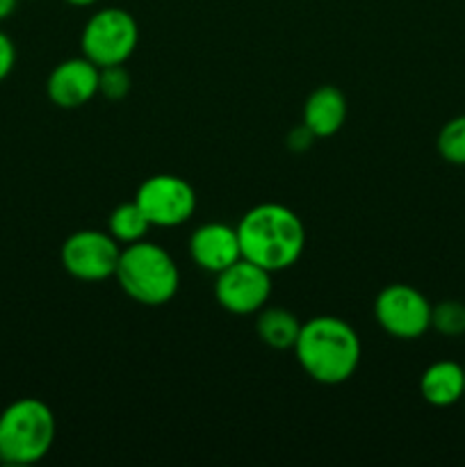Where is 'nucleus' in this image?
Returning <instances> with one entry per match:
<instances>
[{
  "label": "nucleus",
  "instance_id": "nucleus-13",
  "mask_svg": "<svg viewBox=\"0 0 465 467\" xmlns=\"http://www.w3.org/2000/svg\"><path fill=\"white\" fill-rule=\"evenodd\" d=\"M419 395L429 406L450 409L465 397V368L454 360H438L424 369Z\"/></svg>",
  "mask_w": 465,
  "mask_h": 467
},
{
  "label": "nucleus",
  "instance_id": "nucleus-6",
  "mask_svg": "<svg viewBox=\"0 0 465 467\" xmlns=\"http://www.w3.org/2000/svg\"><path fill=\"white\" fill-rule=\"evenodd\" d=\"M431 308L427 296L413 285L392 283L374 301V317L388 336L397 340H418L431 328Z\"/></svg>",
  "mask_w": 465,
  "mask_h": 467
},
{
  "label": "nucleus",
  "instance_id": "nucleus-21",
  "mask_svg": "<svg viewBox=\"0 0 465 467\" xmlns=\"http://www.w3.org/2000/svg\"><path fill=\"white\" fill-rule=\"evenodd\" d=\"M18 0H0V21H5V18H9L14 14V9H16Z\"/></svg>",
  "mask_w": 465,
  "mask_h": 467
},
{
  "label": "nucleus",
  "instance_id": "nucleus-18",
  "mask_svg": "<svg viewBox=\"0 0 465 467\" xmlns=\"http://www.w3.org/2000/svg\"><path fill=\"white\" fill-rule=\"evenodd\" d=\"M130 91V73L123 68V64H114V67L100 68L98 78V94L105 96L108 100H121L126 99Z\"/></svg>",
  "mask_w": 465,
  "mask_h": 467
},
{
  "label": "nucleus",
  "instance_id": "nucleus-19",
  "mask_svg": "<svg viewBox=\"0 0 465 467\" xmlns=\"http://www.w3.org/2000/svg\"><path fill=\"white\" fill-rule=\"evenodd\" d=\"M14 64H16V48H14V41L9 39L5 32H0V82L14 71Z\"/></svg>",
  "mask_w": 465,
  "mask_h": 467
},
{
  "label": "nucleus",
  "instance_id": "nucleus-2",
  "mask_svg": "<svg viewBox=\"0 0 465 467\" xmlns=\"http://www.w3.org/2000/svg\"><path fill=\"white\" fill-rule=\"evenodd\" d=\"M294 356L301 369L313 381L324 386H340L349 381L360 365L363 345L346 319L319 315L301 324L294 342Z\"/></svg>",
  "mask_w": 465,
  "mask_h": 467
},
{
  "label": "nucleus",
  "instance_id": "nucleus-8",
  "mask_svg": "<svg viewBox=\"0 0 465 467\" xmlns=\"http://www.w3.org/2000/svg\"><path fill=\"white\" fill-rule=\"evenodd\" d=\"M119 255H121V244L109 233L96 231V228L76 231L68 235L59 251L64 272L87 283L112 278L117 272Z\"/></svg>",
  "mask_w": 465,
  "mask_h": 467
},
{
  "label": "nucleus",
  "instance_id": "nucleus-9",
  "mask_svg": "<svg viewBox=\"0 0 465 467\" xmlns=\"http://www.w3.org/2000/svg\"><path fill=\"white\" fill-rule=\"evenodd\" d=\"M214 296L217 304L232 315L260 313L272 296V274L240 258L217 274Z\"/></svg>",
  "mask_w": 465,
  "mask_h": 467
},
{
  "label": "nucleus",
  "instance_id": "nucleus-20",
  "mask_svg": "<svg viewBox=\"0 0 465 467\" xmlns=\"http://www.w3.org/2000/svg\"><path fill=\"white\" fill-rule=\"evenodd\" d=\"M315 140H317V137H315L308 128L301 126V128H296V130L290 132V137H287V146H290L292 150H305V149H310V144H313Z\"/></svg>",
  "mask_w": 465,
  "mask_h": 467
},
{
  "label": "nucleus",
  "instance_id": "nucleus-10",
  "mask_svg": "<svg viewBox=\"0 0 465 467\" xmlns=\"http://www.w3.org/2000/svg\"><path fill=\"white\" fill-rule=\"evenodd\" d=\"M98 78L100 68L89 62L85 55L64 59L50 71L46 94H48L50 103L62 109L82 108L98 94Z\"/></svg>",
  "mask_w": 465,
  "mask_h": 467
},
{
  "label": "nucleus",
  "instance_id": "nucleus-15",
  "mask_svg": "<svg viewBox=\"0 0 465 467\" xmlns=\"http://www.w3.org/2000/svg\"><path fill=\"white\" fill-rule=\"evenodd\" d=\"M150 222L146 219V214L141 213L140 205L135 203V199L130 203H121L112 210L108 222V233L119 242V244L128 246L135 244V242L146 240L150 231Z\"/></svg>",
  "mask_w": 465,
  "mask_h": 467
},
{
  "label": "nucleus",
  "instance_id": "nucleus-11",
  "mask_svg": "<svg viewBox=\"0 0 465 467\" xmlns=\"http://www.w3.org/2000/svg\"><path fill=\"white\" fill-rule=\"evenodd\" d=\"M190 255L203 272L217 276L242 258L237 228L222 222H210L196 228L190 237Z\"/></svg>",
  "mask_w": 465,
  "mask_h": 467
},
{
  "label": "nucleus",
  "instance_id": "nucleus-14",
  "mask_svg": "<svg viewBox=\"0 0 465 467\" xmlns=\"http://www.w3.org/2000/svg\"><path fill=\"white\" fill-rule=\"evenodd\" d=\"M258 337L272 349H294V342L299 337L301 322L294 313L285 308H263L255 322Z\"/></svg>",
  "mask_w": 465,
  "mask_h": 467
},
{
  "label": "nucleus",
  "instance_id": "nucleus-22",
  "mask_svg": "<svg viewBox=\"0 0 465 467\" xmlns=\"http://www.w3.org/2000/svg\"><path fill=\"white\" fill-rule=\"evenodd\" d=\"M68 5H76V7H87V5H94L96 0H67Z\"/></svg>",
  "mask_w": 465,
  "mask_h": 467
},
{
  "label": "nucleus",
  "instance_id": "nucleus-4",
  "mask_svg": "<svg viewBox=\"0 0 465 467\" xmlns=\"http://www.w3.org/2000/svg\"><path fill=\"white\" fill-rule=\"evenodd\" d=\"M57 436L55 413L46 401L23 397L0 413V461L7 465L39 463Z\"/></svg>",
  "mask_w": 465,
  "mask_h": 467
},
{
  "label": "nucleus",
  "instance_id": "nucleus-16",
  "mask_svg": "<svg viewBox=\"0 0 465 467\" xmlns=\"http://www.w3.org/2000/svg\"><path fill=\"white\" fill-rule=\"evenodd\" d=\"M438 153L445 162L465 167V114L450 119L438 132Z\"/></svg>",
  "mask_w": 465,
  "mask_h": 467
},
{
  "label": "nucleus",
  "instance_id": "nucleus-7",
  "mask_svg": "<svg viewBox=\"0 0 465 467\" xmlns=\"http://www.w3.org/2000/svg\"><path fill=\"white\" fill-rule=\"evenodd\" d=\"M135 203L150 226L173 228L190 222L196 213V192L185 178L171 173H155L137 187Z\"/></svg>",
  "mask_w": 465,
  "mask_h": 467
},
{
  "label": "nucleus",
  "instance_id": "nucleus-12",
  "mask_svg": "<svg viewBox=\"0 0 465 467\" xmlns=\"http://www.w3.org/2000/svg\"><path fill=\"white\" fill-rule=\"evenodd\" d=\"M346 121V99L337 87L322 85L308 96L304 105V126L317 140L340 132Z\"/></svg>",
  "mask_w": 465,
  "mask_h": 467
},
{
  "label": "nucleus",
  "instance_id": "nucleus-17",
  "mask_svg": "<svg viewBox=\"0 0 465 467\" xmlns=\"http://www.w3.org/2000/svg\"><path fill=\"white\" fill-rule=\"evenodd\" d=\"M431 328L440 336L459 337L465 333V304L460 301H440L431 308Z\"/></svg>",
  "mask_w": 465,
  "mask_h": 467
},
{
  "label": "nucleus",
  "instance_id": "nucleus-1",
  "mask_svg": "<svg viewBox=\"0 0 465 467\" xmlns=\"http://www.w3.org/2000/svg\"><path fill=\"white\" fill-rule=\"evenodd\" d=\"M242 258L269 274L285 272L305 251V226L299 214L283 203H260L237 223Z\"/></svg>",
  "mask_w": 465,
  "mask_h": 467
},
{
  "label": "nucleus",
  "instance_id": "nucleus-5",
  "mask_svg": "<svg viewBox=\"0 0 465 467\" xmlns=\"http://www.w3.org/2000/svg\"><path fill=\"white\" fill-rule=\"evenodd\" d=\"M140 44V27L135 16L121 7H105L85 23L80 50L96 67L126 64Z\"/></svg>",
  "mask_w": 465,
  "mask_h": 467
},
{
  "label": "nucleus",
  "instance_id": "nucleus-3",
  "mask_svg": "<svg viewBox=\"0 0 465 467\" xmlns=\"http://www.w3.org/2000/svg\"><path fill=\"white\" fill-rule=\"evenodd\" d=\"M114 278L132 301L150 308L169 304L181 287V272L171 254L146 240L123 246Z\"/></svg>",
  "mask_w": 465,
  "mask_h": 467
}]
</instances>
